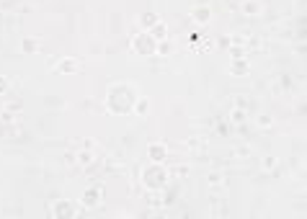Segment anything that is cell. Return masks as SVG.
Here are the masks:
<instances>
[{
  "instance_id": "1",
  "label": "cell",
  "mask_w": 307,
  "mask_h": 219,
  "mask_svg": "<svg viewBox=\"0 0 307 219\" xmlns=\"http://www.w3.org/2000/svg\"><path fill=\"white\" fill-rule=\"evenodd\" d=\"M3 88H5V80H0V90H3Z\"/></svg>"
}]
</instances>
